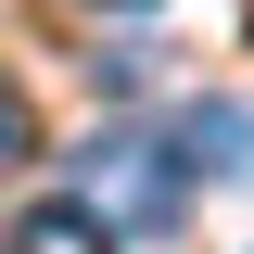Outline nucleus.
I'll list each match as a JSON object with an SVG mask.
<instances>
[{
    "label": "nucleus",
    "mask_w": 254,
    "mask_h": 254,
    "mask_svg": "<svg viewBox=\"0 0 254 254\" xmlns=\"http://www.w3.org/2000/svg\"><path fill=\"white\" fill-rule=\"evenodd\" d=\"M178 178H190V165L165 153V140H140V127H102L89 153H76V203L115 216V229H165V216H178Z\"/></svg>",
    "instance_id": "obj_1"
},
{
    "label": "nucleus",
    "mask_w": 254,
    "mask_h": 254,
    "mask_svg": "<svg viewBox=\"0 0 254 254\" xmlns=\"http://www.w3.org/2000/svg\"><path fill=\"white\" fill-rule=\"evenodd\" d=\"M0 254H115V216H89V203H26Z\"/></svg>",
    "instance_id": "obj_3"
},
{
    "label": "nucleus",
    "mask_w": 254,
    "mask_h": 254,
    "mask_svg": "<svg viewBox=\"0 0 254 254\" xmlns=\"http://www.w3.org/2000/svg\"><path fill=\"white\" fill-rule=\"evenodd\" d=\"M89 13H140V0H89Z\"/></svg>",
    "instance_id": "obj_5"
},
{
    "label": "nucleus",
    "mask_w": 254,
    "mask_h": 254,
    "mask_svg": "<svg viewBox=\"0 0 254 254\" xmlns=\"http://www.w3.org/2000/svg\"><path fill=\"white\" fill-rule=\"evenodd\" d=\"M165 153H178L190 178H254V115H242V102H190Z\"/></svg>",
    "instance_id": "obj_2"
},
{
    "label": "nucleus",
    "mask_w": 254,
    "mask_h": 254,
    "mask_svg": "<svg viewBox=\"0 0 254 254\" xmlns=\"http://www.w3.org/2000/svg\"><path fill=\"white\" fill-rule=\"evenodd\" d=\"M13 165H38V115H26V89L0 76V178H13Z\"/></svg>",
    "instance_id": "obj_4"
}]
</instances>
